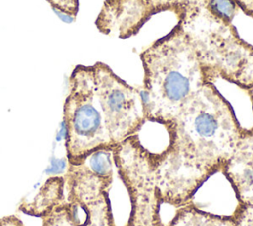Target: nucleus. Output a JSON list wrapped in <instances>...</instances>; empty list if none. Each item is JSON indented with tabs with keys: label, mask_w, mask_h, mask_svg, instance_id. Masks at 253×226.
<instances>
[{
	"label": "nucleus",
	"mask_w": 253,
	"mask_h": 226,
	"mask_svg": "<svg viewBox=\"0 0 253 226\" xmlns=\"http://www.w3.org/2000/svg\"><path fill=\"white\" fill-rule=\"evenodd\" d=\"M114 148L97 149L68 163L63 177L67 201H93L109 194L114 178Z\"/></svg>",
	"instance_id": "0eeeda50"
},
{
	"label": "nucleus",
	"mask_w": 253,
	"mask_h": 226,
	"mask_svg": "<svg viewBox=\"0 0 253 226\" xmlns=\"http://www.w3.org/2000/svg\"><path fill=\"white\" fill-rule=\"evenodd\" d=\"M166 148L155 153L160 203L181 207L225 168L243 135L232 105L213 83H206L165 128Z\"/></svg>",
	"instance_id": "f257e3e1"
},
{
	"label": "nucleus",
	"mask_w": 253,
	"mask_h": 226,
	"mask_svg": "<svg viewBox=\"0 0 253 226\" xmlns=\"http://www.w3.org/2000/svg\"><path fill=\"white\" fill-rule=\"evenodd\" d=\"M63 121L68 163H75L97 149L115 147L97 96L93 65L79 64L72 70Z\"/></svg>",
	"instance_id": "20e7f679"
},
{
	"label": "nucleus",
	"mask_w": 253,
	"mask_h": 226,
	"mask_svg": "<svg viewBox=\"0 0 253 226\" xmlns=\"http://www.w3.org/2000/svg\"><path fill=\"white\" fill-rule=\"evenodd\" d=\"M175 15L198 52L208 82L223 79L245 90L253 85V46L241 39L233 24L211 15L204 0Z\"/></svg>",
	"instance_id": "7ed1b4c3"
},
{
	"label": "nucleus",
	"mask_w": 253,
	"mask_h": 226,
	"mask_svg": "<svg viewBox=\"0 0 253 226\" xmlns=\"http://www.w3.org/2000/svg\"><path fill=\"white\" fill-rule=\"evenodd\" d=\"M0 226H25L23 222L14 215L4 216L0 218Z\"/></svg>",
	"instance_id": "f3484780"
},
{
	"label": "nucleus",
	"mask_w": 253,
	"mask_h": 226,
	"mask_svg": "<svg viewBox=\"0 0 253 226\" xmlns=\"http://www.w3.org/2000/svg\"><path fill=\"white\" fill-rule=\"evenodd\" d=\"M146 122L167 128L207 81L198 52L181 26L156 40L140 55Z\"/></svg>",
	"instance_id": "f03ea898"
},
{
	"label": "nucleus",
	"mask_w": 253,
	"mask_h": 226,
	"mask_svg": "<svg viewBox=\"0 0 253 226\" xmlns=\"http://www.w3.org/2000/svg\"><path fill=\"white\" fill-rule=\"evenodd\" d=\"M221 173L235 192L238 203L253 205V129H246Z\"/></svg>",
	"instance_id": "1a4fd4ad"
},
{
	"label": "nucleus",
	"mask_w": 253,
	"mask_h": 226,
	"mask_svg": "<svg viewBox=\"0 0 253 226\" xmlns=\"http://www.w3.org/2000/svg\"><path fill=\"white\" fill-rule=\"evenodd\" d=\"M247 92L249 94V97H250V100H251V104H252V110H253V85L247 89ZM253 129V127H252Z\"/></svg>",
	"instance_id": "a211bd4d"
},
{
	"label": "nucleus",
	"mask_w": 253,
	"mask_h": 226,
	"mask_svg": "<svg viewBox=\"0 0 253 226\" xmlns=\"http://www.w3.org/2000/svg\"><path fill=\"white\" fill-rule=\"evenodd\" d=\"M53 9L70 17H75L79 8V0H46Z\"/></svg>",
	"instance_id": "2eb2a0df"
},
{
	"label": "nucleus",
	"mask_w": 253,
	"mask_h": 226,
	"mask_svg": "<svg viewBox=\"0 0 253 226\" xmlns=\"http://www.w3.org/2000/svg\"><path fill=\"white\" fill-rule=\"evenodd\" d=\"M197 1L199 0H149L151 6L155 11V14L167 11L176 14L182 8Z\"/></svg>",
	"instance_id": "ddd939ff"
},
{
	"label": "nucleus",
	"mask_w": 253,
	"mask_h": 226,
	"mask_svg": "<svg viewBox=\"0 0 253 226\" xmlns=\"http://www.w3.org/2000/svg\"><path fill=\"white\" fill-rule=\"evenodd\" d=\"M97 96L115 146L135 135L146 123L141 91L119 77L104 62L93 64Z\"/></svg>",
	"instance_id": "423d86ee"
},
{
	"label": "nucleus",
	"mask_w": 253,
	"mask_h": 226,
	"mask_svg": "<svg viewBox=\"0 0 253 226\" xmlns=\"http://www.w3.org/2000/svg\"><path fill=\"white\" fill-rule=\"evenodd\" d=\"M234 2L245 15L253 18V0H234Z\"/></svg>",
	"instance_id": "dca6fc26"
},
{
	"label": "nucleus",
	"mask_w": 253,
	"mask_h": 226,
	"mask_svg": "<svg viewBox=\"0 0 253 226\" xmlns=\"http://www.w3.org/2000/svg\"><path fill=\"white\" fill-rule=\"evenodd\" d=\"M231 216L236 226H253V205L238 203Z\"/></svg>",
	"instance_id": "4468645a"
},
{
	"label": "nucleus",
	"mask_w": 253,
	"mask_h": 226,
	"mask_svg": "<svg viewBox=\"0 0 253 226\" xmlns=\"http://www.w3.org/2000/svg\"><path fill=\"white\" fill-rule=\"evenodd\" d=\"M156 15L149 0H105L96 26L106 35L127 39Z\"/></svg>",
	"instance_id": "6e6552de"
},
{
	"label": "nucleus",
	"mask_w": 253,
	"mask_h": 226,
	"mask_svg": "<svg viewBox=\"0 0 253 226\" xmlns=\"http://www.w3.org/2000/svg\"><path fill=\"white\" fill-rule=\"evenodd\" d=\"M166 226H236L232 216L204 211L193 203L179 207Z\"/></svg>",
	"instance_id": "9b49d317"
},
{
	"label": "nucleus",
	"mask_w": 253,
	"mask_h": 226,
	"mask_svg": "<svg viewBox=\"0 0 253 226\" xmlns=\"http://www.w3.org/2000/svg\"><path fill=\"white\" fill-rule=\"evenodd\" d=\"M64 179L63 177H51L49 178L38 196L31 204H22L20 206L21 211L37 216L44 217L54 207L65 201L64 196Z\"/></svg>",
	"instance_id": "9d476101"
},
{
	"label": "nucleus",
	"mask_w": 253,
	"mask_h": 226,
	"mask_svg": "<svg viewBox=\"0 0 253 226\" xmlns=\"http://www.w3.org/2000/svg\"><path fill=\"white\" fill-rule=\"evenodd\" d=\"M209 12L219 20L232 24L238 7L234 0H204Z\"/></svg>",
	"instance_id": "f8f14e48"
},
{
	"label": "nucleus",
	"mask_w": 253,
	"mask_h": 226,
	"mask_svg": "<svg viewBox=\"0 0 253 226\" xmlns=\"http://www.w3.org/2000/svg\"><path fill=\"white\" fill-rule=\"evenodd\" d=\"M114 159L130 200L126 226H166L160 218L155 153L150 152L135 134L115 146Z\"/></svg>",
	"instance_id": "39448f33"
}]
</instances>
